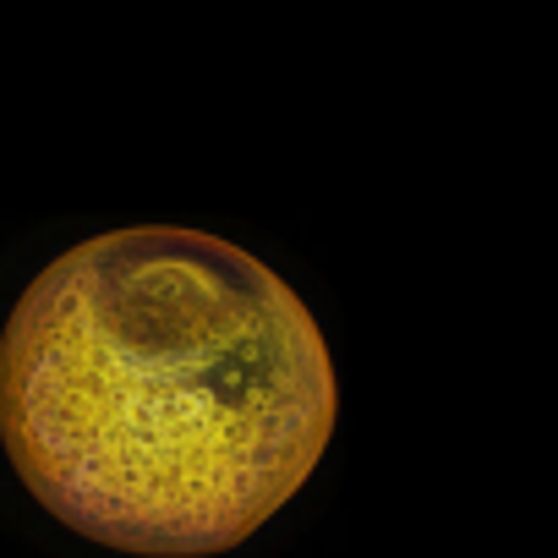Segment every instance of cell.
Returning a JSON list of instances; mask_svg holds the SVG:
<instances>
[{
  "mask_svg": "<svg viewBox=\"0 0 558 558\" xmlns=\"http://www.w3.org/2000/svg\"><path fill=\"white\" fill-rule=\"evenodd\" d=\"M340 378L313 307L246 246L132 225L61 252L0 335V444L77 536L203 558L318 471Z\"/></svg>",
  "mask_w": 558,
  "mask_h": 558,
  "instance_id": "6da1fadb",
  "label": "cell"
}]
</instances>
